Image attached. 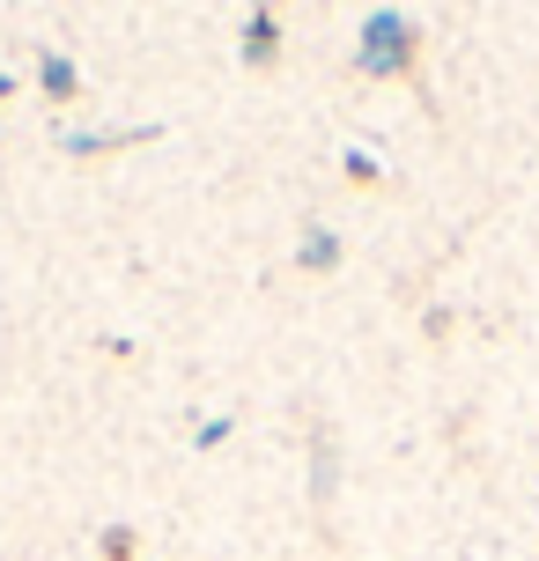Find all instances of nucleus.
Instances as JSON below:
<instances>
[{
	"label": "nucleus",
	"instance_id": "obj_1",
	"mask_svg": "<svg viewBox=\"0 0 539 561\" xmlns=\"http://www.w3.org/2000/svg\"><path fill=\"white\" fill-rule=\"evenodd\" d=\"M406 53H414V45H406V23H399V15H377V23L363 30V67L369 75H399Z\"/></svg>",
	"mask_w": 539,
	"mask_h": 561
}]
</instances>
